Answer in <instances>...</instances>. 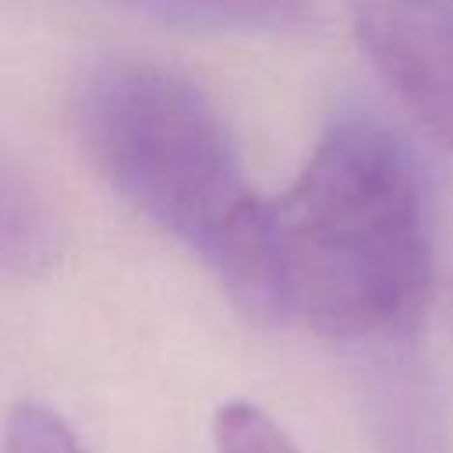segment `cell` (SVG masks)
<instances>
[{
	"label": "cell",
	"mask_w": 453,
	"mask_h": 453,
	"mask_svg": "<svg viewBox=\"0 0 453 453\" xmlns=\"http://www.w3.org/2000/svg\"><path fill=\"white\" fill-rule=\"evenodd\" d=\"M71 124L85 159L134 212L202 258L251 319H280L269 202L195 78L152 57H103L71 88Z\"/></svg>",
	"instance_id": "1"
},
{
	"label": "cell",
	"mask_w": 453,
	"mask_h": 453,
	"mask_svg": "<svg viewBox=\"0 0 453 453\" xmlns=\"http://www.w3.org/2000/svg\"><path fill=\"white\" fill-rule=\"evenodd\" d=\"M280 319L333 340L407 329L432 290L425 184L407 145L372 117H340L269 202Z\"/></svg>",
	"instance_id": "2"
},
{
	"label": "cell",
	"mask_w": 453,
	"mask_h": 453,
	"mask_svg": "<svg viewBox=\"0 0 453 453\" xmlns=\"http://www.w3.org/2000/svg\"><path fill=\"white\" fill-rule=\"evenodd\" d=\"M354 35L418 124L453 152V4L347 0Z\"/></svg>",
	"instance_id": "3"
},
{
	"label": "cell",
	"mask_w": 453,
	"mask_h": 453,
	"mask_svg": "<svg viewBox=\"0 0 453 453\" xmlns=\"http://www.w3.org/2000/svg\"><path fill=\"white\" fill-rule=\"evenodd\" d=\"M60 251L57 216L35 177L0 149V273L35 276Z\"/></svg>",
	"instance_id": "4"
},
{
	"label": "cell",
	"mask_w": 453,
	"mask_h": 453,
	"mask_svg": "<svg viewBox=\"0 0 453 453\" xmlns=\"http://www.w3.org/2000/svg\"><path fill=\"white\" fill-rule=\"evenodd\" d=\"M163 7L170 14L216 21V25H241V28H304L315 21V0H142Z\"/></svg>",
	"instance_id": "5"
},
{
	"label": "cell",
	"mask_w": 453,
	"mask_h": 453,
	"mask_svg": "<svg viewBox=\"0 0 453 453\" xmlns=\"http://www.w3.org/2000/svg\"><path fill=\"white\" fill-rule=\"evenodd\" d=\"M216 453H301L294 439L255 403L226 400L212 418Z\"/></svg>",
	"instance_id": "6"
},
{
	"label": "cell",
	"mask_w": 453,
	"mask_h": 453,
	"mask_svg": "<svg viewBox=\"0 0 453 453\" xmlns=\"http://www.w3.org/2000/svg\"><path fill=\"white\" fill-rule=\"evenodd\" d=\"M7 453H85V446L53 407L28 400L7 418Z\"/></svg>",
	"instance_id": "7"
},
{
	"label": "cell",
	"mask_w": 453,
	"mask_h": 453,
	"mask_svg": "<svg viewBox=\"0 0 453 453\" xmlns=\"http://www.w3.org/2000/svg\"><path fill=\"white\" fill-rule=\"evenodd\" d=\"M449 4H453V0H449Z\"/></svg>",
	"instance_id": "8"
}]
</instances>
